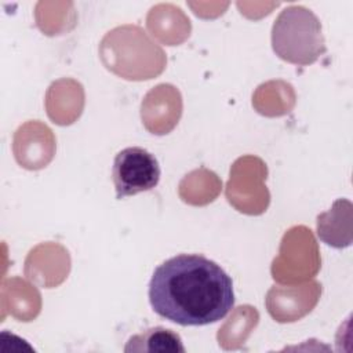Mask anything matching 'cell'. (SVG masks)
<instances>
[{
	"label": "cell",
	"mask_w": 353,
	"mask_h": 353,
	"mask_svg": "<svg viewBox=\"0 0 353 353\" xmlns=\"http://www.w3.org/2000/svg\"><path fill=\"white\" fill-rule=\"evenodd\" d=\"M272 48L288 63H314L327 50L320 19L303 6L285 7L273 22Z\"/></svg>",
	"instance_id": "2"
},
{
	"label": "cell",
	"mask_w": 353,
	"mask_h": 353,
	"mask_svg": "<svg viewBox=\"0 0 353 353\" xmlns=\"http://www.w3.org/2000/svg\"><path fill=\"white\" fill-rule=\"evenodd\" d=\"M160 165L154 154L139 146L120 150L113 160L112 179L119 200L152 190L160 181Z\"/></svg>",
	"instance_id": "3"
},
{
	"label": "cell",
	"mask_w": 353,
	"mask_h": 353,
	"mask_svg": "<svg viewBox=\"0 0 353 353\" xmlns=\"http://www.w3.org/2000/svg\"><path fill=\"white\" fill-rule=\"evenodd\" d=\"M346 201L345 199H338L330 211L317 216V236L334 248L347 247V243L342 237V215L346 210L352 208V204L350 201L346 204Z\"/></svg>",
	"instance_id": "5"
},
{
	"label": "cell",
	"mask_w": 353,
	"mask_h": 353,
	"mask_svg": "<svg viewBox=\"0 0 353 353\" xmlns=\"http://www.w3.org/2000/svg\"><path fill=\"white\" fill-rule=\"evenodd\" d=\"M148 296L154 313L185 327L216 323L234 306L230 276L200 254H179L160 263Z\"/></svg>",
	"instance_id": "1"
},
{
	"label": "cell",
	"mask_w": 353,
	"mask_h": 353,
	"mask_svg": "<svg viewBox=\"0 0 353 353\" xmlns=\"http://www.w3.org/2000/svg\"><path fill=\"white\" fill-rule=\"evenodd\" d=\"M181 336L172 330L164 327L148 328L141 334L132 335L124 347V352H152V353H185Z\"/></svg>",
	"instance_id": "4"
}]
</instances>
